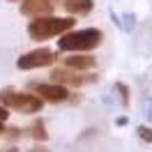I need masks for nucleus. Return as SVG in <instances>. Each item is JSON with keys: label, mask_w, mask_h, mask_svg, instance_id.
<instances>
[{"label": "nucleus", "mask_w": 152, "mask_h": 152, "mask_svg": "<svg viewBox=\"0 0 152 152\" xmlns=\"http://www.w3.org/2000/svg\"><path fill=\"white\" fill-rule=\"evenodd\" d=\"M74 26H76L74 16H35L28 23V35L35 42H46V39L65 35Z\"/></svg>", "instance_id": "1"}, {"label": "nucleus", "mask_w": 152, "mask_h": 152, "mask_svg": "<svg viewBox=\"0 0 152 152\" xmlns=\"http://www.w3.org/2000/svg\"><path fill=\"white\" fill-rule=\"evenodd\" d=\"M102 30L99 28H86V30H67L65 35L58 37L60 51H72V53H88L102 44Z\"/></svg>", "instance_id": "2"}, {"label": "nucleus", "mask_w": 152, "mask_h": 152, "mask_svg": "<svg viewBox=\"0 0 152 152\" xmlns=\"http://www.w3.org/2000/svg\"><path fill=\"white\" fill-rule=\"evenodd\" d=\"M0 106L12 108V111H19L23 115H35L44 108V99L32 92H16L12 88H5L0 92Z\"/></svg>", "instance_id": "3"}, {"label": "nucleus", "mask_w": 152, "mask_h": 152, "mask_svg": "<svg viewBox=\"0 0 152 152\" xmlns=\"http://www.w3.org/2000/svg\"><path fill=\"white\" fill-rule=\"evenodd\" d=\"M58 60V53L51 51V48H35L30 53H23V56L16 60V67L23 69V72H30V69H39V67H48Z\"/></svg>", "instance_id": "4"}, {"label": "nucleus", "mask_w": 152, "mask_h": 152, "mask_svg": "<svg viewBox=\"0 0 152 152\" xmlns=\"http://www.w3.org/2000/svg\"><path fill=\"white\" fill-rule=\"evenodd\" d=\"M51 78L56 83H62V86H88V83H95L97 76L95 74H83L78 69H72V67H65V69H53L51 72Z\"/></svg>", "instance_id": "5"}, {"label": "nucleus", "mask_w": 152, "mask_h": 152, "mask_svg": "<svg viewBox=\"0 0 152 152\" xmlns=\"http://www.w3.org/2000/svg\"><path fill=\"white\" fill-rule=\"evenodd\" d=\"M30 90L46 102H65L69 99V88L62 83H30Z\"/></svg>", "instance_id": "6"}, {"label": "nucleus", "mask_w": 152, "mask_h": 152, "mask_svg": "<svg viewBox=\"0 0 152 152\" xmlns=\"http://www.w3.org/2000/svg\"><path fill=\"white\" fill-rule=\"evenodd\" d=\"M46 12H53L51 0H23L21 2V14L26 16H46Z\"/></svg>", "instance_id": "7"}, {"label": "nucleus", "mask_w": 152, "mask_h": 152, "mask_svg": "<svg viewBox=\"0 0 152 152\" xmlns=\"http://www.w3.org/2000/svg\"><path fill=\"white\" fill-rule=\"evenodd\" d=\"M65 67H72V69H78V72H86V69L97 67V58L90 56V53H72V56L65 58Z\"/></svg>", "instance_id": "8"}, {"label": "nucleus", "mask_w": 152, "mask_h": 152, "mask_svg": "<svg viewBox=\"0 0 152 152\" xmlns=\"http://www.w3.org/2000/svg\"><path fill=\"white\" fill-rule=\"evenodd\" d=\"M62 5H65L67 12H72L76 16H88V14L92 12V7H95L92 0H65Z\"/></svg>", "instance_id": "9"}, {"label": "nucleus", "mask_w": 152, "mask_h": 152, "mask_svg": "<svg viewBox=\"0 0 152 152\" xmlns=\"http://www.w3.org/2000/svg\"><path fill=\"white\" fill-rule=\"evenodd\" d=\"M30 136L35 138V141H46V129H44V122H35L30 127Z\"/></svg>", "instance_id": "10"}, {"label": "nucleus", "mask_w": 152, "mask_h": 152, "mask_svg": "<svg viewBox=\"0 0 152 152\" xmlns=\"http://www.w3.org/2000/svg\"><path fill=\"white\" fill-rule=\"evenodd\" d=\"M115 90L122 97V106H129V88L124 86V83H115Z\"/></svg>", "instance_id": "11"}, {"label": "nucleus", "mask_w": 152, "mask_h": 152, "mask_svg": "<svg viewBox=\"0 0 152 152\" xmlns=\"http://www.w3.org/2000/svg\"><path fill=\"white\" fill-rule=\"evenodd\" d=\"M136 134H138V138H141L143 143H152V129L150 127H138Z\"/></svg>", "instance_id": "12"}, {"label": "nucleus", "mask_w": 152, "mask_h": 152, "mask_svg": "<svg viewBox=\"0 0 152 152\" xmlns=\"http://www.w3.org/2000/svg\"><path fill=\"white\" fill-rule=\"evenodd\" d=\"M129 122V120H127V118H118V127H124V124Z\"/></svg>", "instance_id": "13"}, {"label": "nucleus", "mask_w": 152, "mask_h": 152, "mask_svg": "<svg viewBox=\"0 0 152 152\" xmlns=\"http://www.w3.org/2000/svg\"><path fill=\"white\" fill-rule=\"evenodd\" d=\"M5 132V122H0V134Z\"/></svg>", "instance_id": "14"}, {"label": "nucleus", "mask_w": 152, "mask_h": 152, "mask_svg": "<svg viewBox=\"0 0 152 152\" xmlns=\"http://www.w3.org/2000/svg\"><path fill=\"white\" fill-rule=\"evenodd\" d=\"M10 2H21V0H10Z\"/></svg>", "instance_id": "15"}]
</instances>
